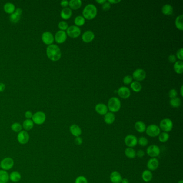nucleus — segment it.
<instances>
[{"label":"nucleus","instance_id":"e433bc0d","mask_svg":"<svg viewBox=\"0 0 183 183\" xmlns=\"http://www.w3.org/2000/svg\"><path fill=\"white\" fill-rule=\"evenodd\" d=\"M181 99L178 97H176L174 98H172L170 101V104L171 106L175 108H177L179 107L181 105Z\"/></svg>","mask_w":183,"mask_h":183},{"label":"nucleus","instance_id":"f257e3e1","mask_svg":"<svg viewBox=\"0 0 183 183\" xmlns=\"http://www.w3.org/2000/svg\"><path fill=\"white\" fill-rule=\"evenodd\" d=\"M46 54L48 59L52 61H57L61 59V49L58 45H50L46 48Z\"/></svg>","mask_w":183,"mask_h":183},{"label":"nucleus","instance_id":"a19ab883","mask_svg":"<svg viewBox=\"0 0 183 183\" xmlns=\"http://www.w3.org/2000/svg\"><path fill=\"white\" fill-rule=\"evenodd\" d=\"M58 27L61 31L67 30L68 28V23L65 21H61L58 24Z\"/></svg>","mask_w":183,"mask_h":183},{"label":"nucleus","instance_id":"09e8293b","mask_svg":"<svg viewBox=\"0 0 183 183\" xmlns=\"http://www.w3.org/2000/svg\"><path fill=\"white\" fill-rule=\"evenodd\" d=\"M145 155V151L142 150H138L137 152H136V156H137L138 158H142Z\"/></svg>","mask_w":183,"mask_h":183},{"label":"nucleus","instance_id":"603ef678","mask_svg":"<svg viewBox=\"0 0 183 183\" xmlns=\"http://www.w3.org/2000/svg\"><path fill=\"white\" fill-rule=\"evenodd\" d=\"M60 5H61V6H62V7H64V8H67V7L68 5H69V2H68V1H66V0H63V1H62L61 3H60Z\"/></svg>","mask_w":183,"mask_h":183},{"label":"nucleus","instance_id":"7c9ffc66","mask_svg":"<svg viewBox=\"0 0 183 183\" xmlns=\"http://www.w3.org/2000/svg\"><path fill=\"white\" fill-rule=\"evenodd\" d=\"M125 156L130 159H133L136 157V151L133 148H126L125 150Z\"/></svg>","mask_w":183,"mask_h":183},{"label":"nucleus","instance_id":"1a4fd4ad","mask_svg":"<svg viewBox=\"0 0 183 183\" xmlns=\"http://www.w3.org/2000/svg\"><path fill=\"white\" fill-rule=\"evenodd\" d=\"M124 142L128 148H133L138 145V138L133 134H129L125 137Z\"/></svg>","mask_w":183,"mask_h":183},{"label":"nucleus","instance_id":"c85d7f7f","mask_svg":"<svg viewBox=\"0 0 183 183\" xmlns=\"http://www.w3.org/2000/svg\"><path fill=\"white\" fill-rule=\"evenodd\" d=\"M9 181V174L7 171L0 170V183H7Z\"/></svg>","mask_w":183,"mask_h":183},{"label":"nucleus","instance_id":"6e6d98bb","mask_svg":"<svg viewBox=\"0 0 183 183\" xmlns=\"http://www.w3.org/2000/svg\"><path fill=\"white\" fill-rule=\"evenodd\" d=\"M96 2L99 3V4L103 5L104 3H105L106 2V0H97V1H96Z\"/></svg>","mask_w":183,"mask_h":183},{"label":"nucleus","instance_id":"a878e982","mask_svg":"<svg viewBox=\"0 0 183 183\" xmlns=\"http://www.w3.org/2000/svg\"><path fill=\"white\" fill-rule=\"evenodd\" d=\"M22 176L18 171H13L9 175V179L13 183H17L21 181Z\"/></svg>","mask_w":183,"mask_h":183},{"label":"nucleus","instance_id":"a18cd8bd","mask_svg":"<svg viewBox=\"0 0 183 183\" xmlns=\"http://www.w3.org/2000/svg\"><path fill=\"white\" fill-rule=\"evenodd\" d=\"M178 95L177 92L175 89H171L170 90L169 92V96L171 98H174L177 97V96Z\"/></svg>","mask_w":183,"mask_h":183},{"label":"nucleus","instance_id":"f8f14e48","mask_svg":"<svg viewBox=\"0 0 183 183\" xmlns=\"http://www.w3.org/2000/svg\"><path fill=\"white\" fill-rule=\"evenodd\" d=\"M42 39L44 43L46 45H52L54 42V37L52 33L48 31H46L42 33Z\"/></svg>","mask_w":183,"mask_h":183},{"label":"nucleus","instance_id":"b1692460","mask_svg":"<svg viewBox=\"0 0 183 183\" xmlns=\"http://www.w3.org/2000/svg\"><path fill=\"white\" fill-rule=\"evenodd\" d=\"M135 129L136 131L140 133H143L145 131H146V125L144 122L141 121H137L134 125Z\"/></svg>","mask_w":183,"mask_h":183},{"label":"nucleus","instance_id":"2eb2a0df","mask_svg":"<svg viewBox=\"0 0 183 183\" xmlns=\"http://www.w3.org/2000/svg\"><path fill=\"white\" fill-rule=\"evenodd\" d=\"M67 35L65 31L59 30L55 33L54 39L57 43L62 44L64 42H65V41L67 39Z\"/></svg>","mask_w":183,"mask_h":183},{"label":"nucleus","instance_id":"20e7f679","mask_svg":"<svg viewBox=\"0 0 183 183\" xmlns=\"http://www.w3.org/2000/svg\"><path fill=\"white\" fill-rule=\"evenodd\" d=\"M173 126L174 124L171 120L169 118H165L161 121L159 127L162 131L169 133L171 131Z\"/></svg>","mask_w":183,"mask_h":183},{"label":"nucleus","instance_id":"f3484780","mask_svg":"<svg viewBox=\"0 0 183 183\" xmlns=\"http://www.w3.org/2000/svg\"><path fill=\"white\" fill-rule=\"evenodd\" d=\"M117 92L118 95L123 99L128 98L131 96V91L127 87H120Z\"/></svg>","mask_w":183,"mask_h":183},{"label":"nucleus","instance_id":"393cba45","mask_svg":"<svg viewBox=\"0 0 183 183\" xmlns=\"http://www.w3.org/2000/svg\"><path fill=\"white\" fill-rule=\"evenodd\" d=\"M104 116V121L106 124L108 125L112 124L115 121V115L113 114V113L108 112Z\"/></svg>","mask_w":183,"mask_h":183},{"label":"nucleus","instance_id":"3c124183","mask_svg":"<svg viewBox=\"0 0 183 183\" xmlns=\"http://www.w3.org/2000/svg\"><path fill=\"white\" fill-rule=\"evenodd\" d=\"M168 59H169V61L171 63H174L176 62V57L174 54H171V55H169Z\"/></svg>","mask_w":183,"mask_h":183},{"label":"nucleus","instance_id":"de8ad7c7","mask_svg":"<svg viewBox=\"0 0 183 183\" xmlns=\"http://www.w3.org/2000/svg\"><path fill=\"white\" fill-rule=\"evenodd\" d=\"M102 8H103V9L104 10L108 11V10H110V9L111 4L110 3H108V2H106L102 5Z\"/></svg>","mask_w":183,"mask_h":183},{"label":"nucleus","instance_id":"9b49d317","mask_svg":"<svg viewBox=\"0 0 183 183\" xmlns=\"http://www.w3.org/2000/svg\"><path fill=\"white\" fill-rule=\"evenodd\" d=\"M17 141L21 145H25L28 143L30 140V135L28 131H22L19 132L17 137Z\"/></svg>","mask_w":183,"mask_h":183},{"label":"nucleus","instance_id":"ea45409f","mask_svg":"<svg viewBox=\"0 0 183 183\" xmlns=\"http://www.w3.org/2000/svg\"><path fill=\"white\" fill-rule=\"evenodd\" d=\"M148 138L145 136H141L140 138H138V143L142 147H146L148 145Z\"/></svg>","mask_w":183,"mask_h":183},{"label":"nucleus","instance_id":"4be33fe9","mask_svg":"<svg viewBox=\"0 0 183 183\" xmlns=\"http://www.w3.org/2000/svg\"><path fill=\"white\" fill-rule=\"evenodd\" d=\"M62 18L67 20L71 18L72 15V11L69 8H65L61 10L60 14Z\"/></svg>","mask_w":183,"mask_h":183},{"label":"nucleus","instance_id":"4c0bfd02","mask_svg":"<svg viewBox=\"0 0 183 183\" xmlns=\"http://www.w3.org/2000/svg\"><path fill=\"white\" fill-rule=\"evenodd\" d=\"M22 125L18 122H14L11 126L12 131L18 133L22 131Z\"/></svg>","mask_w":183,"mask_h":183},{"label":"nucleus","instance_id":"423d86ee","mask_svg":"<svg viewBox=\"0 0 183 183\" xmlns=\"http://www.w3.org/2000/svg\"><path fill=\"white\" fill-rule=\"evenodd\" d=\"M46 119V116L45 113L42 111H38L33 114L32 118V120L33 123L38 125H42L45 122Z\"/></svg>","mask_w":183,"mask_h":183},{"label":"nucleus","instance_id":"49530a36","mask_svg":"<svg viewBox=\"0 0 183 183\" xmlns=\"http://www.w3.org/2000/svg\"><path fill=\"white\" fill-rule=\"evenodd\" d=\"M74 142L76 145L80 146L83 143V139L81 136H78L75 137V140H74Z\"/></svg>","mask_w":183,"mask_h":183},{"label":"nucleus","instance_id":"7ed1b4c3","mask_svg":"<svg viewBox=\"0 0 183 183\" xmlns=\"http://www.w3.org/2000/svg\"><path fill=\"white\" fill-rule=\"evenodd\" d=\"M108 108L111 112H117L121 108V102L117 97H112L109 99Z\"/></svg>","mask_w":183,"mask_h":183},{"label":"nucleus","instance_id":"dca6fc26","mask_svg":"<svg viewBox=\"0 0 183 183\" xmlns=\"http://www.w3.org/2000/svg\"><path fill=\"white\" fill-rule=\"evenodd\" d=\"M147 167L150 171H155L159 167V161L157 158H151L148 160Z\"/></svg>","mask_w":183,"mask_h":183},{"label":"nucleus","instance_id":"39448f33","mask_svg":"<svg viewBox=\"0 0 183 183\" xmlns=\"http://www.w3.org/2000/svg\"><path fill=\"white\" fill-rule=\"evenodd\" d=\"M146 134L151 138H155L159 135L161 129L159 126L155 124H151L146 127Z\"/></svg>","mask_w":183,"mask_h":183},{"label":"nucleus","instance_id":"8fccbe9b","mask_svg":"<svg viewBox=\"0 0 183 183\" xmlns=\"http://www.w3.org/2000/svg\"><path fill=\"white\" fill-rule=\"evenodd\" d=\"M32 116L33 114L30 111H28L25 113V117L26 118V119H31L32 118Z\"/></svg>","mask_w":183,"mask_h":183},{"label":"nucleus","instance_id":"4d7b16f0","mask_svg":"<svg viewBox=\"0 0 183 183\" xmlns=\"http://www.w3.org/2000/svg\"><path fill=\"white\" fill-rule=\"evenodd\" d=\"M121 183H129V181L127 178H122Z\"/></svg>","mask_w":183,"mask_h":183},{"label":"nucleus","instance_id":"9d476101","mask_svg":"<svg viewBox=\"0 0 183 183\" xmlns=\"http://www.w3.org/2000/svg\"><path fill=\"white\" fill-rule=\"evenodd\" d=\"M81 31L79 27L76 25H72L68 27L67 30V35L73 38H76L80 36Z\"/></svg>","mask_w":183,"mask_h":183},{"label":"nucleus","instance_id":"4468645a","mask_svg":"<svg viewBox=\"0 0 183 183\" xmlns=\"http://www.w3.org/2000/svg\"><path fill=\"white\" fill-rule=\"evenodd\" d=\"M22 14V10L19 8H17L15 9V11L12 14L10 15V21L12 23H17L20 21Z\"/></svg>","mask_w":183,"mask_h":183},{"label":"nucleus","instance_id":"bb28decb","mask_svg":"<svg viewBox=\"0 0 183 183\" xmlns=\"http://www.w3.org/2000/svg\"><path fill=\"white\" fill-rule=\"evenodd\" d=\"M34 123L31 119H26L24 121L22 124V127L25 131H30L34 127Z\"/></svg>","mask_w":183,"mask_h":183},{"label":"nucleus","instance_id":"2f4dec72","mask_svg":"<svg viewBox=\"0 0 183 183\" xmlns=\"http://www.w3.org/2000/svg\"><path fill=\"white\" fill-rule=\"evenodd\" d=\"M174 68L177 74H181L183 72V62L182 61H176L174 65Z\"/></svg>","mask_w":183,"mask_h":183},{"label":"nucleus","instance_id":"5fc2aeb1","mask_svg":"<svg viewBox=\"0 0 183 183\" xmlns=\"http://www.w3.org/2000/svg\"><path fill=\"white\" fill-rule=\"evenodd\" d=\"M121 2V1L120 0H118V1H116V0H108V2L110 3V4H117V3H118L120 2Z\"/></svg>","mask_w":183,"mask_h":183},{"label":"nucleus","instance_id":"13d9d810","mask_svg":"<svg viewBox=\"0 0 183 183\" xmlns=\"http://www.w3.org/2000/svg\"><path fill=\"white\" fill-rule=\"evenodd\" d=\"M183 86H181V97H183Z\"/></svg>","mask_w":183,"mask_h":183},{"label":"nucleus","instance_id":"412c9836","mask_svg":"<svg viewBox=\"0 0 183 183\" xmlns=\"http://www.w3.org/2000/svg\"><path fill=\"white\" fill-rule=\"evenodd\" d=\"M110 178L112 183H121L122 177L119 172L113 171L111 174Z\"/></svg>","mask_w":183,"mask_h":183},{"label":"nucleus","instance_id":"864d4df0","mask_svg":"<svg viewBox=\"0 0 183 183\" xmlns=\"http://www.w3.org/2000/svg\"><path fill=\"white\" fill-rule=\"evenodd\" d=\"M5 85L3 83H0V92H3L5 90Z\"/></svg>","mask_w":183,"mask_h":183},{"label":"nucleus","instance_id":"f704fd0d","mask_svg":"<svg viewBox=\"0 0 183 183\" xmlns=\"http://www.w3.org/2000/svg\"><path fill=\"white\" fill-rule=\"evenodd\" d=\"M183 15H181L176 18L175 21L176 28L181 31L183 30Z\"/></svg>","mask_w":183,"mask_h":183},{"label":"nucleus","instance_id":"58836bf2","mask_svg":"<svg viewBox=\"0 0 183 183\" xmlns=\"http://www.w3.org/2000/svg\"><path fill=\"white\" fill-rule=\"evenodd\" d=\"M85 19L81 16H78L76 17L74 20V23L76 26H82L85 24Z\"/></svg>","mask_w":183,"mask_h":183},{"label":"nucleus","instance_id":"c9c22d12","mask_svg":"<svg viewBox=\"0 0 183 183\" xmlns=\"http://www.w3.org/2000/svg\"><path fill=\"white\" fill-rule=\"evenodd\" d=\"M131 88L132 90L135 92H140L142 89V86H141L140 83H139L136 81L131 83Z\"/></svg>","mask_w":183,"mask_h":183},{"label":"nucleus","instance_id":"c756f323","mask_svg":"<svg viewBox=\"0 0 183 183\" xmlns=\"http://www.w3.org/2000/svg\"><path fill=\"white\" fill-rule=\"evenodd\" d=\"M5 12L9 14H12L15 11V6L12 3L8 2L5 4L3 7Z\"/></svg>","mask_w":183,"mask_h":183},{"label":"nucleus","instance_id":"6e6552de","mask_svg":"<svg viewBox=\"0 0 183 183\" xmlns=\"http://www.w3.org/2000/svg\"><path fill=\"white\" fill-rule=\"evenodd\" d=\"M146 153L151 158H156L160 155L161 150L158 146L156 145H151L147 148Z\"/></svg>","mask_w":183,"mask_h":183},{"label":"nucleus","instance_id":"c03bdc74","mask_svg":"<svg viewBox=\"0 0 183 183\" xmlns=\"http://www.w3.org/2000/svg\"><path fill=\"white\" fill-rule=\"evenodd\" d=\"M183 49L182 48H180L177 51V58L181 61H182L183 60Z\"/></svg>","mask_w":183,"mask_h":183},{"label":"nucleus","instance_id":"37998d69","mask_svg":"<svg viewBox=\"0 0 183 183\" xmlns=\"http://www.w3.org/2000/svg\"><path fill=\"white\" fill-rule=\"evenodd\" d=\"M132 80H133V78L131 76L127 75V76H125L123 79V82L125 85H129L130 83H131Z\"/></svg>","mask_w":183,"mask_h":183},{"label":"nucleus","instance_id":"473e14b6","mask_svg":"<svg viewBox=\"0 0 183 183\" xmlns=\"http://www.w3.org/2000/svg\"><path fill=\"white\" fill-rule=\"evenodd\" d=\"M173 11H174L173 8L171 5H169V4L165 5L162 7V13L165 15H170L172 14Z\"/></svg>","mask_w":183,"mask_h":183},{"label":"nucleus","instance_id":"ddd939ff","mask_svg":"<svg viewBox=\"0 0 183 183\" xmlns=\"http://www.w3.org/2000/svg\"><path fill=\"white\" fill-rule=\"evenodd\" d=\"M146 73L145 71L142 69H137L133 73V77L136 81H142L145 79Z\"/></svg>","mask_w":183,"mask_h":183},{"label":"nucleus","instance_id":"79ce46f5","mask_svg":"<svg viewBox=\"0 0 183 183\" xmlns=\"http://www.w3.org/2000/svg\"><path fill=\"white\" fill-rule=\"evenodd\" d=\"M75 183H88V180L85 176H80L76 178Z\"/></svg>","mask_w":183,"mask_h":183},{"label":"nucleus","instance_id":"aec40b11","mask_svg":"<svg viewBox=\"0 0 183 183\" xmlns=\"http://www.w3.org/2000/svg\"><path fill=\"white\" fill-rule=\"evenodd\" d=\"M69 131L71 134L75 137L80 136L82 134V129L78 125L73 124L69 127Z\"/></svg>","mask_w":183,"mask_h":183},{"label":"nucleus","instance_id":"6ab92c4d","mask_svg":"<svg viewBox=\"0 0 183 183\" xmlns=\"http://www.w3.org/2000/svg\"><path fill=\"white\" fill-rule=\"evenodd\" d=\"M95 111L101 115H105L108 112V108L105 104L99 103L95 106Z\"/></svg>","mask_w":183,"mask_h":183},{"label":"nucleus","instance_id":"72a5a7b5","mask_svg":"<svg viewBox=\"0 0 183 183\" xmlns=\"http://www.w3.org/2000/svg\"><path fill=\"white\" fill-rule=\"evenodd\" d=\"M158 137V140L160 142L162 143H165L169 140L170 135L168 133L163 131L162 133L161 132L160 133V134H159Z\"/></svg>","mask_w":183,"mask_h":183},{"label":"nucleus","instance_id":"a211bd4d","mask_svg":"<svg viewBox=\"0 0 183 183\" xmlns=\"http://www.w3.org/2000/svg\"><path fill=\"white\" fill-rule=\"evenodd\" d=\"M95 38V35L92 31H87L82 35V39L84 42L89 43L92 42Z\"/></svg>","mask_w":183,"mask_h":183},{"label":"nucleus","instance_id":"0eeeda50","mask_svg":"<svg viewBox=\"0 0 183 183\" xmlns=\"http://www.w3.org/2000/svg\"><path fill=\"white\" fill-rule=\"evenodd\" d=\"M14 165V161L11 157H5L0 162V168L5 171H8L12 169Z\"/></svg>","mask_w":183,"mask_h":183},{"label":"nucleus","instance_id":"bf43d9fd","mask_svg":"<svg viewBox=\"0 0 183 183\" xmlns=\"http://www.w3.org/2000/svg\"><path fill=\"white\" fill-rule=\"evenodd\" d=\"M178 183H183V180H181V181H179Z\"/></svg>","mask_w":183,"mask_h":183},{"label":"nucleus","instance_id":"5701e85b","mask_svg":"<svg viewBox=\"0 0 183 183\" xmlns=\"http://www.w3.org/2000/svg\"><path fill=\"white\" fill-rule=\"evenodd\" d=\"M153 175L152 172L149 170L143 171L142 174V178L145 182L148 183L153 179Z\"/></svg>","mask_w":183,"mask_h":183},{"label":"nucleus","instance_id":"f03ea898","mask_svg":"<svg viewBox=\"0 0 183 183\" xmlns=\"http://www.w3.org/2000/svg\"><path fill=\"white\" fill-rule=\"evenodd\" d=\"M83 17L88 20H92L95 18L97 14L96 7L92 4L85 6L82 12Z\"/></svg>","mask_w":183,"mask_h":183},{"label":"nucleus","instance_id":"cd10ccee","mask_svg":"<svg viewBox=\"0 0 183 183\" xmlns=\"http://www.w3.org/2000/svg\"><path fill=\"white\" fill-rule=\"evenodd\" d=\"M82 1L81 0H71L69 2V5L70 9L73 10H78L82 5Z\"/></svg>","mask_w":183,"mask_h":183}]
</instances>
